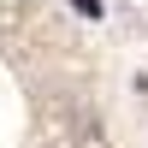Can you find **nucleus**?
Segmentation results:
<instances>
[{
  "label": "nucleus",
  "instance_id": "1",
  "mask_svg": "<svg viewBox=\"0 0 148 148\" xmlns=\"http://www.w3.org/2000/svg\"><path fill=\"white\" fill-rule=\"evenodd\" d=\"M77 12L83 18H101V0H77Z\"/></svg>",
  "mask_w": 148,
  "mask_h": 148
}]
</instances>
